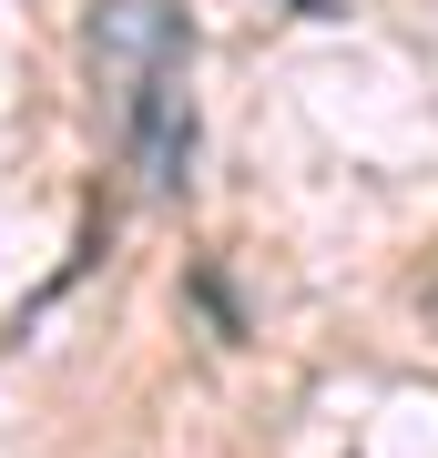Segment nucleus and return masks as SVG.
<instances>
[{"mask_svg":"<svg viewBox=\"0 0 438 458\" xmlns=\"http://www.w3.org/2000/svg\"><path fill=\"white\" fill-rule=\"evenodd\" d=\"M82 51H92V92L113 102V123H123L163 72L194 62V31H184V0H92Z\"/></svg>","mask_w":438,"mask_h":458,"instance_id":"1","label":"nucleus"},{"mask_svg":"<svg viewBox=\"0 0 438 458\" xmlns=\"http://www.w3.org/2000/svg\"><path fill=\"white\" fill-rule=\"evenodd\" d=\"M286 11H296V21H337L347 0H286Z\"/></svg>","mask_w":438,"mask_h":458,"instance_id":"2","label":"nucleus"}]
</instances>
